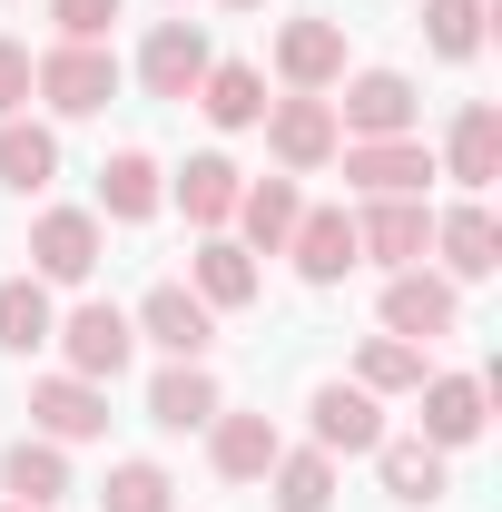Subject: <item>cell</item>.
Returning <instances> with one entry per match:
<instances>
[{
  "label": "cell",
  "instance_id": "obj_1",
  "mask_svg": "<svg viewBox=\"0 0 502 512\" xmlns=\"http://www.w3.org/2000/svg\"><path fill=\"white\" fill-rule=\"evenodd\" d=\"M30 99H50L60 119H99V109L119 99L109 40H60V50H40V60H30Z\"/></svg>",
  "mask_w": 502,
  "mask_h": 512
},
{
  "label": "cell",
  "instance_id": "obj_2",
  "mask_svg": "<svg viewBox=\"0 0 502 512\" xmlns=\"http://www.w3.org/2000/svg\"><path fill=\"white\" fill-rule=\"evenodd\" d=\"M266 158H276V168H286V178H315V168H335V148H345V138H335V109H325V99H315V89H296V99H266Z\"/></svg>",
  "mask_w": 502,
  "mask_h": 512
},
{
  "label": "cell",
  "instance_id": "obj_3",
  "mask_svg": "<svg viewBox=\"0 0 502 512\" xmlns=\"http://www.w3.org/2000/svg\"><path fill=\"white\" fill-rule=\"evenodd\" d=\"M335 109V138H414V79L404 69H355L345 79V99H325Z\"/></svg>",
  "mask_w": 502,
  "mask_h": 512
},
{
  "label": "cell",
  "instance_id": "obj_4",
  "mask_svg": "<svg viewBox=\"0 0 502 512\" xmlns=\"http://www.w3.org/2000/svg\"><path fill=\"white\" fill-rule=\"evenodd\" d=\"M335 158H345V188L355 197H424V178H434L424 138H345Z\"/></svg>",
  "mask_w": 502,
  "mask_h": 512
},
{
  "label": "cell",
  "instance_id": "obj_5",
  "mask_svg": "<svg viewBox=\"0 0 502 512\" xmlns=\"http://www.w3.org/2000/svg\"><path fill=\"white\" fill-rule=\"evenodd\" d=\"M463 325V296H453V276L434 266H394V286H384V335H404V345H434Z\"/></svg>",
  "mask_w": 502,
  "mask_h": 512
},
{
  "label": "cell",
  "instance_id": "obj_6",
  "mask_svg": "<svg viewBox=\"0 0 502 512\" xmlns=\"http://www.w3.org/2000/svg\"><path fill=\"white\" fill-rule=\"evenodd\" d=\"M128 325H138V335H148L168 365H207V345H217V316L197 306V286H148Z\"/></svg>",
  "mask_w": 502,
  "mask_h": 512
},
{
  "label": "cell",
  "instance_id": "obj_7",
  "mask_svg": "<svg viewBox=\"0 0 502 512\" xmlns=\"http://www.w3.org/2000/svg\"><path fill=\"white\" fill-rule=\"evenodd\" d=\"M89 266H99V217H89V207H40V227H30V276H40V286H89Z\"/></svg>",
  "mask_w": 502,
  "mask_h": 512
},
{
  "label": "cell",
  "instance_id": "obj_8",
  "mask_svg": "<svg viewBox=\"0 0 502 512\" xmlns=\"http://www.w3.org/2000/svg\"><path fill=\"white\" fill-rule=\"evenodd\" d=\"M50 345L69 355V375H89V384H119V365L138 355V325H128L119 306H79L69 325H50Z\"/></svg>",
  "mask_w": 502,
  "mask_h": 512
},
{
  "label": "cell",
  "instance_id": "obj_9",
  "mask_svg": "<svg viewBox=\"0 0 502 512\" xmlns=\"http://www.w3.org/2000/svg\"><path fill=\"white\" fill-rule=\"evenodd\" d=\"M424 247H434V207H424V197H365L355 256H375V266H424Z\"/></svg>",
  "mask_w": 502,
  "mask_h": 512
},
{
  "label": "cell",
  "instance_id": "obj_10",
  "mask_svg": "<svg viewBox=\"0 0 502 512\" xmlns=\"http://www.w3.org/2000/svg\"><path fill=\"white\" fill-rule=\"evenodd\" d=\"M30 424H40L50 444H89V434H109V384L40 375V384H30Z\"/></svg>",
  "mask_w": 502,
  "mask_h": 512
},
{
  "label": "cell",
  "instance_id": "obj_11",
  "mask_svg": "<svg viewBox=\"0 0 502 512\" xmlns=\"http://www.w3.org/2000/svg\"><path fill=\"white\" fill-rule=\"evenodd\" d=\"M207 30L197 20H158L148 30V50H138V79H148V99H197V79H207Z\"/></svg>",
  "mask_w": 502,
  "mask_h": 512
},
{
  "label": "cell",
  "instance_id": "obj_12",
  "mask_svg": "<svg viewBox=\"0 0 502 512\" xmlns=\"http://www.w3.org/2000/svg\"><path fill=\"white\" fill-rule=\"evenodd\" d=\"M434 178H463V188H493V178H502V109H493V99H463V109H453Z\"/></svg>",
  "mask_w": 502,
  "mask_h": 512
},
{
  "label": "cell",
  "instance_id": "obj_13",
  "mask_svg": "<svg viewBox=\"0 0 502 512\" xmlns=\"http://www.w3.org/2000/svg\"><path fill=\"white\" fill-rule=\"evenodd\" d=\"M276 79L325 99V89L345 79V30H335V20H286V30H276Z\"/></svg>",
  "mask_w": 502,
  "mask_h": 512
},
{
  "label": "cell",
  "instance_id": "obj_14",
  "mask_svg": "<svg viewBox=\"0 0 502 512\" xmlns=\"http://www.w3.org/2000/svg\"><path fill=\"white\" fill-rule=\"evenodd\" d=\"M286 256H296V276H306V286H345V266H365V256H355V217H345V207H306V217H296V237H286Z\"/></svg>",
  "mask_w": 502,
  "mask_h": 512
},
{
  "label": "cell",
  "instance_id": "obj_15",
  "mask_svg": "<svg viewBox=\"0 0 502 512\" xmlns=\"http://www.w3.org/2000/svg\"><path fill=\"white\" fill-rule=\"evenodd\" d=\"M296 217H306V197H296V178H256V188H237V247L247 256H286V237H296Z\"/></svg>",
  "mask_w": 502,
  "mask_h": 512
},
{
  "label": "cell",
  "instance_id": "obj_16",
  "mask_svg": "<svg viewBox=\"0 0 502 512\" xmlns=\"http://www.w3.org/2000/svg\"><path fill=\"white\" fill-rule=\"evenodd\" d=\"M306 414H315V453H375L384 444V414L365 384H315Z\"/></svg>",
  "mask_w": 502,
  "mask_h": 512
},
{
  "label": "cell",
  "instance_id": "obj_17",
  "mask_svg": "<svg viewBox=\"0 0 502 512\" xmlns=\"http://www.w3.org/2000/svg\"><path fill=\"white\" fill-rule=\"evenodd\" d=\"M434 247H443V276H453V286H483V276L502 266V227L463 197V207H443V217H434Z\"/></svg>",
  "mask_w": 502,
  "mask_h": 512
},
{
  "label": "cell",
  "instance_id": "obj_18",
  "mask_svg": "<svg viewBox=\"0 0 502 512\" xmlns=\"http://www.w3.org/2000/svg\"><path fill=\"white\" fill-rule=\"evenodd\" d=\"M188 286H197V306L207 316H237V306H256V256L217 227L207 247H197V266H188Z\"/></svg>",
  "mask_w": 502,
  "mask_h": 512
},
{
  "label": "cell",
  "instance_id": "obj_19",
  "mask_svg": "<svg viewBox=\"0 0 502 512\" xmlns=\"http://www.w3.org/2000/svg\"><path fill=\"white\" fill-rule=\"evenodd\" d=\"M276 453H286V434H276L266 414H217V424H207V463H217L227 483H266Z\"/></svg>",
  "mask_w": 502,
  "mask_h": 512
},
{
  "label": "cell",
  "instance_id": "obj_20",
  "mask_svg": "<svg viewBox=\"0 0 502 512\" xmlns=\"http://www.w3.org/2000/svg\"><path fill=\"white\" fill-rule=\"evenodd\" d=\"M0 493L10 503H30V512H50L69 493V453L50 444V434H20V444L0 453Z\"/></svg>",
  "mask_w": 502,
  "mask_h": 512
},
{
  "label": "cell",
  "instance_id": "obj_21",
  "mask_svg": "<svg viewBox=\"0 0 502 512\" xmlns=\"http://www.w3.org/2000/svg\"><path fill=\"white\" fill-rule=\"evenodd\" d=\"M227 414V394L207 365H168V375L148 384V424H168V434H197V424H217Z\"/></svg>",
  "mask_w": 502,
  "mask_h": 512
},
{
  "label": "cell",
  "instance_id": "obj_22",
  "mask_svg": "<svg viewBox=\"0 0 502 512\" xmlns=\"http://www.w3.org/2000/svg\"><path fill=\"white\" fill-rule=\"evenodd\" d=\"M375 463H384V493H394V503H424V512H434L443 493H453V473H443V453L424 444V434H384Z\"/></svg>",
  "mask_w": 502,
  "mask_h": 512
},
{
  "label": "cell",
  "instance_id": "obj_23",
  "mask_svg": "<svg viewBox=\"0 0 502 512\" xmlns=\"http://www.w3.org/2000/svg\"><path fill=\"white\" fill-rule=\"evenodd\" d=\"M414 394H424V444H434V453H453V444L483 434V384H473V375H424Z\"/></svg>",
  "mask_w": 502,
  "mask_h": 512
},
{
  "label": "cell",
  "instance_id": "obj_24",
  "mask_svg": "<svg viewBox=\"0 0 502 512\" xmlns=\"http://www.w3.org/2000/svg\"><path fill=\"white\" fill-rule=\"evenodd\" d=\"M158 197H168V178H158V158H148V148H119V158L99 168V207H109L119 227H148V217H158Z\"/></svg>",
  "mask_w": 502,
  "mask_h": 512
},
{
  "label": "cell",
  "instance_id": "obj_25",
  "mask_svg": "<svg viewBox=\"0 0 502 512\" xmlns=\"http://www.w3.org/2000/svg\"><path fill=\"white\" fill-rule=\"evenodd\" d=\"M237 188H247V178H237V158H217V148H197L188 168H178V207H188L207 237L237 217Z\"/></svg>",
  "mask_w": 502,
  "mask_h": 512
},
{
  "label": "cell",
  "instance_id": "obj_26",
  "mask_svg": "<svg viewBox=\"0 0 502 512\" xmlns=\"http://www.w3.org/2000/svg\"><path fill=\"white\" fill-rule=\"evenodd\" d=\"M197 109H207L217 128H256V119H266V69H247V60H207Z\"/></svg>",
  "mask_w": 502,
  "mask_h": 512
},
{
  "label": "cell",
  "instance_id": "obj_27",
  "mask_svg": "<svg viewBox=\"0 0 502 512\" xmlns=\"http://www.w3.org/2000/svg\"><path fill=\"white\" fill-rule=\"evenodd\" d=\"M50 178H60V138H50V128L40 119H0V188H50Z\"/></svg>",
  "mask_w": 502,
  "mask_h": 512
},
{
  "label": "cell",
  "instance_id": "obj_28",
  "mask_svg": "<svg viewBox=\"0 0 502 512\" xmlns=\"http://www.w3.org/2000/svg\"><path fill=\"white\" fill-rule=\"evenodd\" d=\"M266 483H276V512H325L335 503V453H276L266 463Z\"/></svg>",
  "mask_w": 502,
  "mask_h": 512
},
{
  "label": "cell",
  "instance_id": "obj_29",
  "mask_svg": "<svg viewBox=\"0 0 502 512\" xmlns=\"http://www.w3.org/2000/svg\"><path fill=\"white\" fill-rule=\"evenodd\" d=\"M50 286H40V276H0V345H10V355H30V345H50Z\"/></svg>",
  "mask_w": 502,
  "mask_h": 512
},
{
  "label": "cell",
  "instance_id": "obj_30",
  "mask_svg": "<svg viewBox=\"0 0 502 512\" xmlns=\"http://www.w3.org/2000/svg\"><path fill=\"white\" fill-rule=\"evenodd\" d=\"M355 384H365V394H414V384H424V345H404V335H365Z\"/></svg>",
  "mask_w": 502,
  "mask_h": 512
},
{
  "label": "cell",
  "instance_id": "obj_31",
  "mask_svg": "<svg viewBox=\"0 0 502 512\" xmlns=\"http://www.w3.org/2000/svg\"><path fill=\"white\" fill-rule=\"evenodd\" d=\"M483 20H493L483 0H424V40H434L443 60H473L483 50Z\"/></svg>",
  "mask_w": 502,
  "mask_h": 512
},
{
  "label": "cell",
  "instance_id": "obj_32",
  "mask_svg": "<svg viewBox=\"0 0 502 512\" xmlns=\"http://www.w3.org/2000/svg\"><path fill=\"white\" fill-rule=\"evenodd\" d=\"M168 473L158 463H109V483H99V512H168Z\"/></svg>",
  "mask_w": 502,
  "mask_h": 512
},
{
  "label": "cell",
  "instance_id": "obj_33",
  "mask_svg": "<svg viewBox=\"0 0 502 512\" xmlns=\"http://www.w3.org/2000/svg\"><path fill=\"white\" fill-rule=\"evenodd\" d=\"M109 20H119V0H50V30L60 40H109Z\"/></svg>",
  "mask_w": 502,
  "mask_h": 512
},
{
  "label": "cell",
  "instance_id": "obj_34",
  "mask_svg": "<svg viewBox=\"0 0 502 512\" xmlns=\"http://www.w3.org/2000/svg\"><path fill=\"white\" fill-rule=\"evenodd\" d=\"M20 99H30V50L0 40V119H20Z\"/></svg>",
  "mask_w": 502,
  "mask_h": 512
},
{
  "label": "cell",
  "instance_id": "obj_35",
  "mask_svg": "<svg viewBox=\"0 0 502 512\" xmlns=\"http://www.w3.org/2000/svg\"><path fill=\"white\" fill-rule=\"evenodd\" d=\"M227 10H256V0H227Z\"/></svg>",
  "mask_w": 502,
  "mask_h": 512
},
{
  "label": "cell",
  "instance_id": "obj_36",
  "mask_svg": "<svg viewBox=\"0 0 502 512\" xmlns=\"http://www.w3.org/2000/svg\"><path fill=\"white\" fill-rule=\"evenodd\" d=\"M0 512H30V503H0Z\"/></svg>",
  "mask_w": 502,
  "mask_h": 512
}]
</instances>
